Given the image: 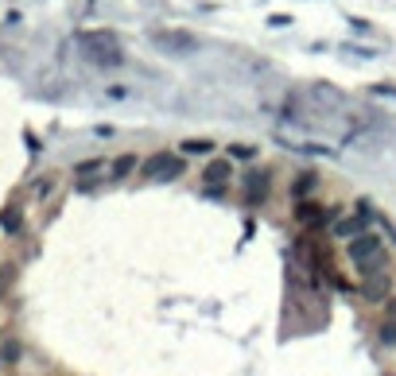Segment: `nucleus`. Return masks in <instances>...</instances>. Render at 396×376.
<instances>
[{
	"instance_id": "obj_2",
	"label": "nucleus",
	"mask_w": 396,
	"mask_h": 376,
	"mask_svg": "<svg viewBox=\"0 0 396 376\" xmlns=\"http://www.w3.org/2000/svg\"><path fill=\"white\" fill-rule=\"evenodd\" d=\"M82 47H86V59L98 62V66H120L125 62L120 39L113 31H82Z\"/></svg>"
},
{
	"instance_id": "obj_16",
	"label": "nucleus",
	"mask_w": 396,
	"mask_h": 376,
	"mask_svg": "<svg viewBox=\"0 0 396 376\" xmlns=\"http://www.w3.org/2000/svg\"><path fill=\"white\" fill-rule=\"evenodd\" d=\"M381 341H385V346L396 341V322H385V326H381Z\"/></svg>"
},
{
	"instance_id": "obj_7",
	"label": "nucleus",
	"mask_w": 396,
	"mask_h": 376,
	"mask_svg": "<svg viewBox=\"0 0 396 376\" xmlns=\"http://www.w3.org/2000/svg\"><path fill=\"white\" fill-rule=\"evenodd\" d=\"M393 291V279H388V272H377V276H366V283H361V295L369 299V303H385V299Z\"/></svg>"
},
{
	"instance_id": "obj_17",
	"label": "nucleus",
	"mask_w": 396,
	"mask_h": 376,
	"mask_svg": "<svg viewBox=\"0 0 396 376\" xmlns=\"http://www.w3.org/2000/svg\"><path fill=\"white\" fill-rule=\"evenodd\" d=\"M388 314H393V318H396V303H388Z\"/></svg>"
},
{
	"instance_id": "obj_13",
	"label": "nucleus",
	"mask_w": 396,
	"mask_h": 376,
	"mask_svg": "<svg viewBox=\"0 0 396 376\" xmlns=\"http://www.w3.org/2000/svg\"><path fill=\"white\" fill-rule=\"evenodd\" d=\"M136 167H140V159L132 156V151H125V156H117V159H113V163H109L113 178H125V175H132V171H136Z\"/></svg>"
},
{
	"instance_id": "obj_11",
	"label": "nucleus",
	"mask_w": 396,
	"mask_h": 376,
	"mask_svg": "<svg viewBox=\"0 0 396 376\" xmlns=\"http://www.w3.org/2000/svg\"><path fill=\"white\" fill-rule=\"evenodd\" d=\"M369 229V221L361 218V214H354V218H334V229H330V233H334V237H357V233H366Z\"/></svg>"
},
{
	"instance_id": "obj_8",
	"label": "nucleus",
	"mask_w": 396,
	"mask_h": 376,
	"mask_svg": "<svg viewBox=\"0 0 396 376\" xmlns=\"http://www.w3.org/2000/svg\"><path fill=\"white\" fill-rule=\"evenodd\" d=\"M318 190V171H299L291 178V202H303V198H315Z\"/></svg>"
},
{
	"instance_id": "obj_4",
	"label": "nucleus",
	"mask_w": 396,
	"mask_h": 376,
	"mask_svg": "<svg viewBox=\"0 0 396 376\" xmlns=\"http://www.w3.org/2000/svg\"><path fill=\"white\" fill-rule=\"evenodd\" d=\"M140 171L148 178H179L183 171H187V156L183 151H156V156H148L144 163H140Z\"/></svg>"
},
{
	"instance_id": "obj_14",
	"label": "nucleus",
	"mask_w": 396,
	"mask_h": 376,
	"mask_svg": "<svg viewBox=\"0 0 396 376\" xmlns=\"http://www.w3.org/2000/svg\"><path fill=\"white\" fill-rule=\"evenodd\" d=\"M229 159H257V148H253V144H229V151H226Z\"/></svg>"
},
{
	"instance_id": "obj_15",
	"label": "nucleus",
	"mask_w": 396,
	"mask_h": 376,
	"mask_svg": "<svg viewBox=\"0 0 396 376\" xmlns=\"http://www.w3.org/2000/svg\"><path fill=\"white\" fill-rule=\"evenodd\" d=\"M20 225V209H8L4 218H0V229H16Z\"/></svg>"
},
{
	"instance_id": "obj_12",
	"label": "nucleus",
	"mask_w": 396,
	"mask_h": 376,
	"mask_svg": "<svg viewBox=\"0 0 396 376\" xmlns=\"http://www.w3.org/2000/svg\"><path fill=\"white\" fill-rule=\"evenodd\" d=\"M179 151H183V156H214V140H202V136L183 140V144H179Z\"/></svg>"
},
{
	"instance_id": "obj_3",
	"label": "nucleus",
	"mask_w": 396,
	"mask_h": 376,
	"mask_svg": "<svg viewBox=\"0 0 396 376\" xmlns=\"http://www.w3.org/2000/svg\"><path fill=\"white\" fill-rule=\"evenodd\" d=\"M296 225L299 229H307V233H318L323 225H330L334 218H342V209H334V206H323V202H315V198H303V202H296Z\"/></svg>"
},
{
	"instance_id": "obj_1",
	"label": "nucleus",
	"mask_w": 396,
	"mask_h": 376,
	"mask_svg": "<svg viewBox=\"0 0 396 376\" xmlns=\"http://www.w3.org/2000/svg\"><path fill=\"white\" fill-rule=\"evenodd\" d=\"M346 256L357 264V272H361V276H377V272H385V267H388L385 245H381V237H377V233H369V229L346 241Z\"/></svg>"
},
{
	"instance_id": "obj_9",
	"label": "nucleus",
	"mask_w": 396,
	"mask_h": 376,
	"mask_svg": "<svg viewBox=\"0 0 396 376\" xmlns=\"http://www.w3.org/2000/svg\"><path fill=\"white\" fill-rule=\"evenodd\" d=\"M105 167H109L105 159H86V163H78V167H74V175H78V187H82V190H93V187H98V175H101Z\"/></svg>"
},
{
	"instance_id": "obj_10",
	"label": "nucleus",
	"mask_w": 396,
	"mask_h": 376,
	"mask_svg": "<svg viewBox=\"0 0 396 376\" xmlns=\"http://www.w3.org/2000/svg\"><path fill=\"white\" fill-rule=\"evenodd\" d=\"M229 175H233V167H229V156L226 159H210L206 171H202V178H206V187H226Z\"/></svg>"
},
{
	"instance_id": "obj_5",
	"label": "nucleus",
	"mask_w": 396,
	"mask_h": 376,
	"mask_svg": "<svg viewBox=\"0 0 396 376\" xmlns=\"http://www.w3.org/2000/svg\"><path fill=\"white\" fill-rule=\"evenodd\" d=\"M241 190H245V202H249V206H264V202H268V190H272V171H264V167L245 171V182H241Z\"/></svg>"
},
{
	"instance_id": "obj_6",
	"label": "nucleus",
	"mask_w": 396,
	"mask_h": 376,
	"mask_svg": "<svg viewBox=\"0 0 396 376\" xmlns=\"http://www.w3.org/2000/svg\"><path fill=\"white\" fill-rule=\"evenodd\" d=\"M152 39H156L163 50H171V55H183V50H195L198 47V39L190 35V31H156Z\"/></svg>"
}]
</instances>
